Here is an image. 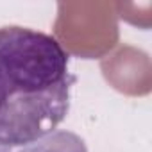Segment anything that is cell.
I'll return each mask as SVG.
<instances>
[{
	"label": "cell",
	"mask_w": 152,
	"mask_h": 152,
	"mask_svg": "<svg viewBox=\"0 0 152 152\" xmlns=\"http://www.w3.org/2000/svg\"><path fill=\"white\" fill-rule=\"evenodd\" d=\"M0 152H6V148H0Z\"/></svg>",
	"instance_id": "cell-2"
},
{
	"label": "cell",
	"mask_w": 152,
	"mask_h": 152,
	"mask_svg": "<svg viewBox=\"0 0 152 152\" xmlns=\"http://www.w3.org/2000/svg\"><path fill=\"white\" fill-rule=\"evenodd\" d=\"M70 54L50 34L0 27V148L36 143L70 111Z\"/></svg>",
	"instance_id": "cell-1"
}]
</instances>
